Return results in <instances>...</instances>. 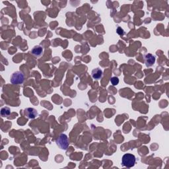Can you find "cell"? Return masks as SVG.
<instances>
[{"label":"cell","mask_w":169,"mask_h":169,"mask_svg":"<svg viewBox=\"0 0 169 169\" xmlns=\"http://www.w3.org/2000/svg\"><path fill=\"white\" fill-rule=\"evenodd\" d=\"M136 162V157L132 154L127 153L122 157V163L124 167L127 168H132L135 165Z\"/></svg>","instance_id":"obj_1"},{"label":"cell","mask_w":169,"mask_h":169,"mask_svg":"<svg viewBox=\"0 0 169 169\" xmlns=\"http://www.w3.org/2000/svg\"><path fill=\"white\" fill-rule=\"evenodd\" d=\"M56 144L58 147L63 150H67L70 143H69V140L67 135L66 134H60L59 137L56 140Z\"/></svg>","instance_id":"obj_2"},{"label":"cell","mask_w":169,"mask_h":169,"mask_svg":"<svg viewBox=\"0 0 169 169\" xmlns=\"http://www.w3.org/2000/svg\"><path fill=\"white\" fill-rule=\"evenodd\" d=\"M25 80V75L21 71H16L13 73L11 77L10 81L13 84H22Z\"/></svg>","instance_id":"obj_3"},{"label":"cell","mask_w":169,"mask_h":169,"mask_svg":"<svg viewBox=\"0 0 169 169\" xmlns=\"http://www.w3.org/2000/svg\"><path fill=\"white\" fill-rule=\"evenodd\" d=\"M145 63L147 67H151L155 63V57L151 54V53H147L144 56Z\"/></svg>","instance_id":"obj_4"},{"label":"cell","mask_w":169,"mask_h":169,"mask_svg":"<svg viewBox=\"0 0 169 169\" xmlns=\"http://www.w3.org/2000/svg\"><path fill=\"white\" fill-rule=\"evenodd\" d=\"M24 113L25 116L29 119H34L38 116L37 111L33 108H27L25 110Z\"/></svg>","instance_id":"obj_5"},{"label":"cell","mask_w":169,"mask_h":169,"mask_svg":"<svg viewBox=\"0 0 169 169\" xmlns=\"http://www.w3.org/2000/svg\"><path fill=\"white\" fill-rule=\"evenodd\" d=\"M44 50L40 46H35L30 51L31 54L35 57H40L43 54Z\"/></svg>","instance_id":"obj_6"},{"label":"cell","mask_w":169,"mask_h":169,"mask_svg":"<svg viewBox=\"0 0 169 169\" xmlns=\"http://www.w3.org/2000/svg\"><path fill=\"white\" fill-rule=\"evenodd\" d=\"M92 77L93 78L96 79V80H98L101 79L102 77V71L101 70L100 68H95L94 70L92 71Z\"/></svg>","instance_id":"obj_7"},{"label":"cell","mask_w":169,"mask_h":169,"mask_svg":"<svg viewBox=\"0 0 169 169\" xmlns=\"http://www.w3.org/2000/svg\"><path fill=\"white\" fill-rule=\"evenodd\" d=\"M11 114L10 109L8 107H3L1 110V115L3 117H8Z\"/></svg>","instance_id":"obj_8"},{"label":"cell","mask_w":169,"mask_h":169,"mask_svg":"<svg viewBox=\"0 0 169 169\" xmlns=\"http://www.w3.org/2000/svg\"><path fill=\"white\" fill-rule=\"evenodd\" d=\"M110 83H112V84L114 86L117 85L119 83V79L116 78V77H113V78H112L110 79Z\"/></svg>","instance_id":"obj_9"},{"label":"cell","mask_w":169,"mask_h":169,"mask_svg":"<svg viewBox=\"0 0 169 169\" xmlns=\"http://www.w3.org/2000/svg\"><path fill=\"white\" fill-rule=\"evenodd\" d=\"M117 33L118 34H120V35H123V34H124V30H123L121 27H118L117 29Z\"/></svg>","instance_id":"obj_10"}]
</instances>
